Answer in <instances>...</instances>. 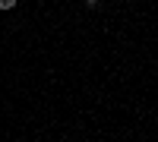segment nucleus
I'll return each instance as SVG.
<instances>
[{
    "mask_svg": "<svg viewBox=\"0 0 158 142\" xmlns=\"http://www.w3.org/2000/svg\"><path fill=\"white\" fill-rule=\"evenodd\" d=\"M16 6V0H0V10H13Z\"/></svg>",
    "mask_w": 158,
    "mask_h": 142,
    "instance_id": "nucleus-1",
    "label": "nucleus"
},
{
    "mask_svg": "<svg viewBox=\"0 0 158 142\" xmlns=\"http://www.w3.org/2000/svg\"><path fill=\"white\" fill-rule=\"evenodd\" d=\"M98 3H101V0H85V6H89V10H95Z\"/></svg>",
    "mask_w": 158,
    "mask_h": 142,
    "instance_id": "nucleus-2",
    "label": "nucleus"
}]
</instances>
